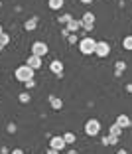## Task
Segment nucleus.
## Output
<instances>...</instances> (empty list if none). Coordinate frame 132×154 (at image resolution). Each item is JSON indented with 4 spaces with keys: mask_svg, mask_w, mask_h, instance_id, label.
<instances>
[{
    "mask_svg": "<svg viewBox=\"0 0 132 154\" xmlns=\"http://www.w3.org/2000/svg\"><path fill=\"white\" fill-rule=\"evenodd\" d=\"M79 50H81L83 55H93L95 50H97V40L91 38V36L81 38V40H79Z\"/></svg>",
    "mask_w": 132,
    "mask_h": 154,
    "instance_id": "obj_1",
    "label": "nucleus"
},
{
    "mask_svg": "<svg viewBox=\"0 0 132 154\" xmlns=\"http://www.w3.org/2000/svg\"><path fill=\"white\" fill-rule=\"evenodd\" d=\"M34 75H36V71H34L32 67H28L26 63L14 69V77H16L20 83H26V81H30V79H34Z\"/></svg>",
    "mask_w": 132,
    "mask_h": 154,
    "instance_id": "obj_2",
    "label": "nucleus"
},
{
    "mask_svg": "<svg viewBox=\"0 0 132 154\" xmlns=\"http://www.w3.org/2000/svg\"><path fill=\"white\" fill-rule=\"evenodd\" d=\"M100 132V121H97V119H89V121L85 122V134L87 136H97Z\"/></svg>",
    "mask_w": 132,
    "mask_h": 154,
    "instance_id": "obj_3",
    "label": "nucleus"
},
{
    "mask_svg": "<svg viewBox=\"0 0 132 154\" xmlns=\"http://www.w3.org/2000/svg\"><path fill=\"white\" fill-rule=\"evenodd\" d=\"M47 51H50V48H47L46 42H34L32 44V55H38V57H46Z\"/></svg>",
    "mask_w": 132,
    "mask_h": 154,
    "instance_id": "obj_4",
    "label": "nucleus"
},
{
    "mask_svg": "<svg viewBox=\"0 0 132 154\" xmlns=\"http://www.w3.org/2000/svg\"><path fill=\"white\" fill-rule=\"evenodd\" d=\"M81 24H83V30L89 34L93 28H95V14H93V12H85V14H83V18H81Z\"/></svg>",
    "mask_w": 132,
    "mask_h": 154,
    "instance_id": "obj_5",
    "label": "nucleus"
},
{
    "mask_svg": "<svg viewBox=\"0 0 132 154\" xmlns=\"http://www.w3.org/2000/svg\"><path fill=\"white\" fill-rule=\"evenodd\" d=\"M109 54H110V44L109 42H97V50H95L97 57H106Z\"/></svg>",
    "mask_w": 132,
    "mask_h": 154,
    "instance_id": "obj_6",
    "label": "nucleus"
},
{
    "mask_svg": "<svg viewBox=\"0 0 132 154\" xmlns=\"http://www.w3.org/2000/svg\"><path fill=\"white\" fill-rule=\"evenodd\" d=\"M65 140H63V136H50V148L57 150V152H61V150L65 148Z\"/></svg>",
    "mask_w": 132,
    "mask_h": 154,
    "instance_id": "obj_7",
    "label": "nucleus"
},
{
    "mask_svg": "<svg viewBox=\"0 0 132 154\" xmlns=\"http://www.w3.org/2000/svg\"><path fill=\"white\" fill-rule=\"evenodd\" d=\"M41 63H44V59L38 57V55H30V57H26V65H28V67H32L34 71L41 69Z\"/></svg>",
    "mask_w": 132,
    "mask_h": 154,
    "instance_id": "obj_8",
    "label": "nucleus"
},
{
    "mask_svg": "<svg viewBox=\"0 0 132 154\" xmlns=\"http://www.w3.org/2000/svg\"><path fill=\"white\" fill-rule=\"evenodd\" d=\"M50 69H51V73H55V75H57V79H61V77H63V61L53 59V61L50 63Z\"/></svg>",
    "mask_w": 132,
    "mask_h": 154,
    "instance_id": "obj_9",
    "label": "nucleus"
},
{
    "mask_svg": "<svg viewBox=\"0 0 132 154\" xmlns=\"http://www.w3.org/2000/svg\"><path fill=\"white\" fill-rule=\"evenodd\" d=\"M114 122H116V125H118L122 131H124V128H130V127H132V121H130V117H128V115H118Z\"/></svg>",
    "mask_w": 132,
    "mask_h": 154,
    "instance_id": "obj_10",
    "label": "nucleus"
},
{
    "mask_svg": "<svg viewBox=\"0 0 132 154\" xmlns=\"http://www.w3.org/2000/svg\"><path fill=\"white\" fill-rule=\"evenodd\" d=\"M38 24H40V18H38V16H32V18H28L26 22H24V30H26V32H34L38 28Z\"/></svg>",
    "mask_w": 132,
    "mask_h": 154,
    "instance_id": "obj_11",
    "label": "nucleus"
},
{
    "mask_svg": "<svg viewBox=\"0 0 132 154\" xmlns=\"http://www.w3.org/2000/svg\"><path fill=\"white\" fill-rule=\"evenodd\" d=\"M47 101H50V107H51L53 111H61V109H63V101H61L59 97L50 95V97H47Z\"/></svg>",
    "mask_w": 132,
    "mask_h": 154,
    "instance_id": "obj_12",
    "label": "nucleus"
},
{
    "mask_svg": "<svg viewBox=\"0 0 132 154\" xmlns=\"http://www.w3.org/2000/svg\"><path fill=\"white\" fill-rule=\"evenodd\" d=\"M65 28H67V30H69V34H77L79 30H81V28H83V24H81V20H75V18H73L71 22H69L67 26H65Z\"/></svg>",
    "mask_w": 132,
    "mask_h": 154,
    "instance_id": "obj_13",
    "label": "nucleus"
},
{
    "mask_svg": "<svg viewBox=\"0 0 132 154\" xmlns=\"http://www.w3.org/2000/svg\"><path fill=\"white\" fill-rule=\"evenodd\" d=\"M124 71H126V61H122V59L114 61V75H116V77H120Z\"/></svg>",
    "mask_w": 132,
    "mask_h": 154,
    "instance_id": "obj_14",
    "label": "nucleus"
},
{
    "mask_svg": "<svg viewBox=\"0 0 132 154\" xmlns=\"http://www.w3.org/2000/svg\"><path fill=\"white\" fill-rule=\"evenodd\" d=\"M71 20H73L71 14H61V16H57V24H59L61 28H65L69 22H71Z\"/></svg>",
    "mask_w": 132,
    "mask_h": 154,
    "instance_id": "obj_15",
    "label": "nucleus"
},
{
    "mask_svg": "<svg viewBox=\"0 0 132 154\" xmlns=\"http://www.w3.org/2000/svg\"><path fill=\"white\" fill-rule=\"evenodd\" d=\"M65 4V0H47V6H50V10H61Z\"/></svg>",
    "mask_w": 132,
    "mask_h": 154,
    "instance_id": "obj_16",
    "label": "nucleus"
},
{
    "mask_svg": "<svg viewBox=\"0 0 132 154\" xmlns=\"http://www.w3.org/2000/svg\"><path fill=\"white\" fill-rule=\"evenodd\" d=\"M109 134H110V136H118V138H120V134H122V128H120L116 122H112V125H110V128H109Z\"/></svg>",
    "mask_w": 132,
    "mask_h": 154,
    "instance_id": "obj_17",
    "label": "nucleus"
},
{
    "mask_svg": "<svg viewBox=\"0 0 132 154\" xmlns=\"http://www.w3.org/2000/svg\"><path fill=\"white\" fill-rule=\"evenodd\" d=\"M63 136V140H65V144H75V140H77V136H75V132H65V134H61Z\"/></svg>",
    "mask_w": 132,
    "mask_h": 154,
    "instance_id": "obj_18",
    "label": "nucleus"
},
{
    "mask_svg": "<svg viewBox=\"0 0 132 154\" xmlns=\"http://www.w3.org/2000/svg\"><path fill=\"white\" fill-rule=\"evenodd\" d=\"M30 99H32V97H30V93H28V91H22V93L18 95V101L22 105H28V103H30Z\"/></svg>",
    "mask_w": 132,
    "mask_h": 154,
    "instance_id": "obj_19",
    "label": "nucleus"
},
{
    "mask_svg": "<svg viewBox=\"0 0 132 154\" xmlns=\"http://www.w3.org/2000/svg\"><path fill=\"white\" fill-rule=\"evenodd\" d=\"M8 44H10V34L8 32H2V34H0V45H2V48H6Z\"/></svg>",
    "mask_w": 132,
    "mask_h": 154,
    "instance_id": "obj_20",
    "label": "nucleus"
},
{
    "mask_svg": "<svg viewBox=\"0 0 132 154\" xmlns=\"http://www.w3.org/2000/svg\"><path fill=\"white\" fill-rule=\"evenodd\" d=\"M122 48H124V50H128V51H132V36H124Z\"/></svg>",
    "mask_w": 132,
    "mask_h": 154,
    "instance_id": "obj_21",
    "label": "nucleus"
},
{
    "mask_svg": "<svg viewBox=\"0 0 132 154\" xmlns=\"http://www.w3.org/2000/svg\"><path fill=\"white\" fill-rule=\"evenodd\" d=\"M67 44H69V45H73V44H79V38H77V34H69V38H67Z\"/></svg>",
    "mask_w": 132,
    "mask_h": 154,
    "instance_id": "obj_22",
    "label": "nucleus"
},
{
    "mask_svg": "<svg viewBox=\"0 0 132 154\" xmlns=\"http://www.w3.org/2000/svg\"><path fill=\"white\" fill-rule=\"evenodd\" d=\"M24 87H26V91H28V89H34V87H36V79H30V81H26V83H24Z\"/></svg>",
    "mask_w": 132,
    "mask_h": 154,
    "instance_id": "obj_23",
    "label": "nucleus"
},
{
    "mask_svg": "<svg viewBox=\"0 0 132 154\" xmlns=\"http://www.w3.org/2000/svg\"><path fill=\"white\" fill-rule=\"evenodd\" d=\"M114 144H118V136H110L109 134V146H114Z\"/></svg>",
    "mask_w": 132,
    "mask_h": 154,
    "instance_id": "obj_24",
    "label": "nucleus"
},
{
    "mask_svg": "<svg viewBox=\"0 0 132 154\" xmlns=\"http://www.w3.org/2000/svg\"><path fill=\"white\" fill-rule=\"evenodd\" d=\"M10 154H26V152H24L22 148H12V150H10Z\"/></svg>",
    "mask_w": 132,
    "mask_h": 154,
    "instance_id": "obj_25",
    "label": "nucleus"
},
{
    "mask_svg": "<svg viewBox=\"0 0 132 154\" xmlns=\"http://www.w3.org/2000/svg\"><path fill=\"white\" fill-rule=\"evenodd\" d=\"M61 36H63L65 40H67V38H69V30H67V28H61Z\"/></svg>",
    "mask_w": 132,
    "mask_h": 154,
    "instance_id": "obj_26",
    "label": "nucleus"
},
{
    "mask_svg": "<svg viewBox=\"0 0 132 154\" xmlns=\"http://www.w3.org/2000/svg\"><path fill=\"white\" fill-rule=\"evenodd\" d=\"M6 128H8V132H16V125H14V122H10Z\"/></svg>",
    "mask_w": 132,
    "mask_h": 154,
    "instance_id": "obj_27",
    "label": "nucleus"
},
{
    "mask_svg": "<svg viewBox=\"0 0 132 154\" xmlns=\"http://www.w3.org/2000/svg\"><path fill=\"white\" fill-rule=\"evenodd\" d=\"M100 142H103V146H109V136H103V138H100Z\"/></svg>",
    "mask_w": 132,
    "mask_h": 154,
    "instance_id": "obj_28",
    "label": "nucleus"
},
{
    "mask_svg": "<svg viewBox=\"0 0 132 154\" xmlns=\"http://www.w3.org/2000/svg\"><path fill=\"white\" fill-rule=\"evenodd\" d=\"M124 89H126V93H132V83H126V87H124Z\"/></svg>",
    "mask_w": 132,
    "mask_h": 154,
    "instance_id": "obj_29",
    "label": "nucleus"
},
{
    "mask_svg": "<svg viewBox=\"0 0 132 154\" xmlns=\"http://www.w3.org/2000/svg\"><path fill=\"white\" fill-rule=\"evenodd\" d=\"M46 154H61V152H57V150H53V148H47Z\"/></svg>",
    "mask_w": 132,
    "mask_h": 154,
    "instance_id": "obj_30",
    "label": "nucleus"
},
{
    "mask_svg": "<svg viewBox=\"0 0 132 154\" xmlns=\"http://www.w3.org/2000/svg\"><path fill=\"white\" fill-rule=\"evenodd\" d=\"M83 4H93V0H81Z\"/></svg>",
    "mask_w": 132,
    "mask_h": 154,
    "instance_id": "obj_31",
    "label": "nucleus"
},
{
    "mask_svg": "<svg viewBox=\"0 0 132 154\" xmlns=\"http://www.w3.org/2000/svg\"><path fill=\"white\" fill-rule=\"evenodd\" d=\"M67 154H79V152H77V150H73V148H71V150H67Z\"/></svg>",
    "mask_w": 132,
    "mask_h": 154,
    "instance_id": "obj_32",
    "label": "nucleus"
},
{
    "mask_svg": "<svg viewBox=\"0 0 132 154\" xmlns=\"http://www.w3.org/2000/svg\"><path fill=\"white\" fill-rule=\"evenodd\" d=\"M116 154H128V152H126V150H124V148H120V150H118V152H116Z\"/></svg>",
    "mask_w": 132,
    "mask_h": 154,
    "instance_id": "obj_33",
    "label": "nucleus"
},
{
    "mask_svg": "<svg viewBox=\"0 0 132 154\" xmlns=\"http://www.w3.org/2000/svg\"><path fill=\"white\" fill-rule=\"evenodd\" d=\"M2 32H4V30H2V26H0V34H2Z\"/></svg>",
    "mask_w": 132,
    "mask_h": 154,
    "instance_id": "obj_34",
    "label": "nucleus"
},
{
    "mask_svg": "<svg viewBox=\"0 0 132 154\" xmlns=\"http://www.w3.org/2000/svg\"><path fill=\"white\" fill-rule=\"evenodd\" d=\"M2 50H4V48H2V45H0V51H2Z\"/></svg>",
    "mask_w": 132,
    "mask_h": 154,
    "instance_id": "obj_35",
    "label": "nucleus"
},
{
    "mask_svg": "<svg viewBox=\"0 0 132 154\" xmlns=\"http://www.w3.org/2000/svg\"><path fill=\"white\" fill-rule=\"evenodd\" d=\"M0 8H2V0H0Z\"/></svg>",
    "mask_w": 132,
    "mask_h": 154,
    "instance_id": "obj_36",
    "label": "nucleus"
}]
</instances>
